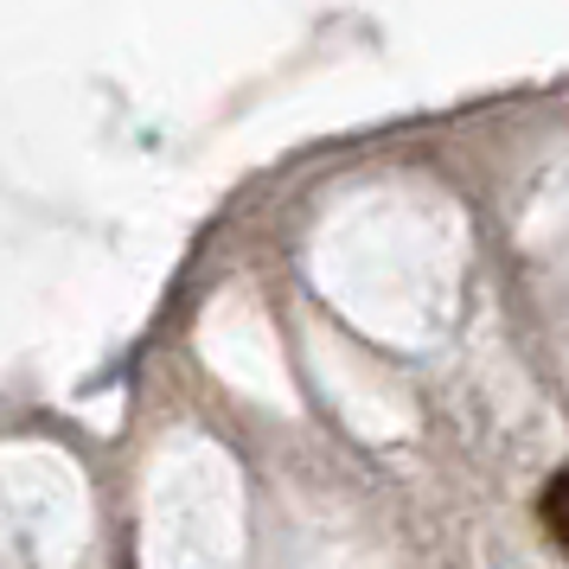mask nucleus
I'll return each instance as SVG.
<instances>
[{
	"instance_id": "f257e3e1",
	"label": "nucleus",
	"mask_w": 569,
	"mask_h": 569,
	"mask_svg": "<svg viewBox=\"0 0 569 569\" xmlns=\"http://www.w3.org/2000/svg\"><path fill=\"white\" fill-rule=\"evenodd\" d=\"M538 518H543V531H550V543H557V550L569 557V467H557V473L543 480Z\"/></svg>"
}]
</instances>
